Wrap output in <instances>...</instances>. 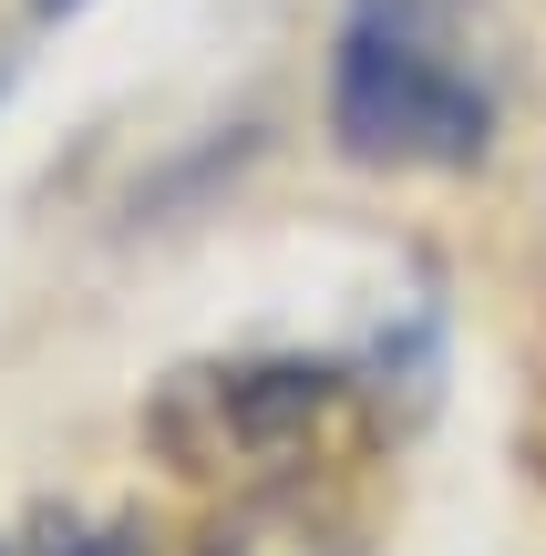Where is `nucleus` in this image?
I'll return each instance as SVG.
<instances>
[{
	"instance_id": "obj_1",
	"label": "nucleus",
	"mask_w": 546,
	"mask_h": 556,
	"mask_svg": "<svg viewBox=\"0 0 546 556\" xmlns=\"http://www.w3.org/2000/svg\"><path fill=\"white\" fill-rule=\"evenodd\" d=\"M330 135L361 165H485L495 144V52L474 0H351L330 52Z\"/></svg>"
},
{
	"instance_id": "obj_3",
	"label": "nucleus",
	"mask_w": 546,
	"mask_h": 556,
	"mask_svg": "<svg viewBox=\"0 0 546 556\" xmlns=\"http://www.w3.org/2000/svg\"><path fill=\"white\" fill-rule=\"evenodd\" d=\"M206 556H351V536H341V516H320L309 495L258 484V495L217 526V546H206Z\"/></svg>"
},
{
	"instance_id": "obj_4",
	"label": "nucleus",
	"mask_w": 546,
	"mask_h": 556,
	"mask_svg": "<svg viewBox=\"0 0 546 556\" xmlns=\"http://www.w3.org/2000/svg\"><path fill=\"white\" fill-rule=\"evenodd\" d=\"M62 11H82V0H31V21H62Z\"/></svg>"
},
{
	"instance_id": "obj_2",
	"label": "nucleus",
	"mask_w": 546,
	"mask_h": 556,
	"mask_svg": "<svg viewBox=\"0 0 546 556\" xmlns=\"http://www.w3.org/2000/svg\"><path fill=\"white\" fill-rule=\"evenodd\" d=\"M351 413V381L330 361H227V371H186L155 402V443L186 475H238L258 484L309 475V454H330Z\"/></svg>"
}]
</instances>
